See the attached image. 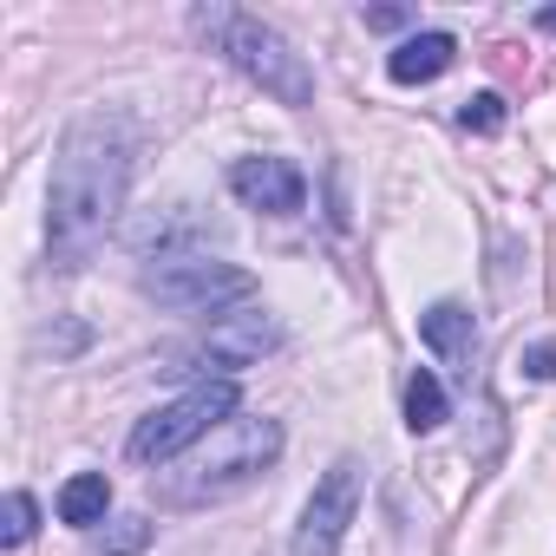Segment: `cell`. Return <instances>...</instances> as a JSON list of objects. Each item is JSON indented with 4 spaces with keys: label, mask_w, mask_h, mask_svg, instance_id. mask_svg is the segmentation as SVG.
Here are the masks:
<instances>
[{
    "label": "cell",
    "mask_w": 556,
    "mask_h": 556,
    "mask_svg": "<svg viewBox=\"0 0 556 556\" xmlns=\"http://www.w3.org/2000/svg\"><path fill=\"white\" fill-rule=\"evenodd\" d=\"M458 125L478 131V138H497V131H504V99H497V92H471V99L458 105Z\"/></svg>",
    "instance_id": "4fadbf2b"
},
{
    "label": "cell",
    "mask_w": 556,
    "mask_h": 556,
    "mask_svg": "<svg viewBox=\"0 0 556 556\" xmlns=\"http://www.w3.org/2000/svg\"><path fill=\"white\" fill-rule=\"evenodd\" d=\"M354 504H361V465L341 458V465L315 484V497H308V510H302L295 556H341V536H348V523H354Z\"/></svg>",
    "instance_id": "8992f818"
},
{
    "label": "cell",
    "mask_w": 556,
    "mask_h": 556,
    "mask_svg": "<svg viewBox=\"0 0 556 556\" xmlns=\"http://www.w3.org/2000/svg\"><path fill=\"white\" fill-rule=\"evenodd\" d=\"M125 184H131V125L112 112L79 118L60 138L53 190H47V242L60 268H79L92 255V242L112 229L125 203Z\"/></svg>",
    "instance_id": "6da1fadb"
},
{
    "label": "cell",
    "mask_w": 556,
    "mask_h": 556,
    "mask_svg": "<svg viewBox=\"0 0 556 556\" xmlns=\"http://www.w3.org/2000/svg\"><path fill=\"white\" fill-rule=\"evenodd\" d=\"M275 452H282V426H275V419H229V426H216L203 445H190L177 471L157 478V497H164V504H210V497H229V491H242L255 471H268Z\"/></svg>",
    "instance_id": "7a4b0ae2"
},
{
    "label": "cell",
    "mask_w": 556,
    "mask_h": 556,
    "mask_svg": "<svg viewBox=\"0 0 556 556\" xmlns=\"http://www.w3.org/2000/svg\"><path fill=\"white\" fill-rule=\"evenodd\" d=\"M229 190L249 210H262V216H295L308 203V177L289 157H236L229 164Z\"/></svg>",
    "instance_id": "52a82bcc"
},
{
    "label": "cell",
    "mask_w": 556,
    "mask_h": 556,
    "mask_svg": "<svg viewBox=\"0 0 556 556\" xmlns=\"http://www.w3.org/2000/svg\"><path fill=\"white\" fill-rule=\"evenodd\" d=\"M0 536H8V543H27V536H34V497H27V491L8 497V523H0Z\"/></svg>",
    "instance_id": "9a60e30c"
},
{
    "label": "cell",
    "mask_w": 556,
    "mask_h": 556,
    "mask_svg": "<svg viewBox=\"0 0 556 556\" xmlns=\"http://www.w3.org/2000/svg\"><path fill=\"white\" fill-rule=\"evenodd\" d=\"M229 419H236V387L229 380H197L190 393H177L170 406H157L151 419H138V432H131L125 452L138 465H170V458H184L190 445H203Z\"/></svg>",
    "instance_id": "277c9868"
},
{
    "label": "cell",
    "mask_w": 556,
    "mask_h": 556,
    "mask_svg": "<svg viewBox=\"0 0 556 556\" xmlns=\"http://www.w3.org/2000/svg\"><path fill=\"white\" fill-rule=\"evenodd\" d=\"M275 341V321L268 315H229V321H216L197 348H190V361H197V374L210 380V367H249V361H262Z\"/></svg>",
    "instance_id": "ba28073f"
},
{
    "label": "cell",
    "mask_w": 556,
    "mask_h": 556,
    "mask_svg": "<svg viewBox=\"0 0 556 556\" xmlns=\"http://www.w3.org/2000/svg\"><path fill=\"white\" fill-rule=\"evenodd\" d=\"M144 295L177 308V315H216L223 302H242L255 295V275L249 268H229V262H203V255H164L151 275H144Z\"/></svg>",
    "instance_id": "5b68a950"
},
{
    "label": "cell",
    "mask_w": 556,
    "mask_h": 556,
    "mask_svg": "<svg viewBox=\"0 0 556 556\" xmlns=\"http://www.w3.org/2000/svg\"><path fill=\"white\" fill-rule=\"evenodd\" d=\"M523 374H530V380H556V341L530 348V354H523Z\"/></svg>",
    "instance_id": "2e32d148"
},
{
    "label": "cell",
    "mask_w": 556,
    "mask_h": 556,
    "mask_svg": "<svg viewBox=\"0 0 556 556\" xmlns=\"http://www.w3.org/2000/svg\"><path fill=\"white\" fill-rule=\"evenodd\" d=\"M190 21H197V34H203L242 79H255L268 99H282V105H308V99H315L308 60H302L282 34H275V27H262V21H249V14H236V8H197Z\"/></svg>",
    "instance_id": "3957f363"
},
{
    "label": "cell",
    "mask_w": 556,
    "mask_h": 556,
    "mask_svg": "<svg viewBox=\"0 0 556 556\" xmlns=\"http://www.w3.org/2000/svg\"><path fill=\"white\" fill-rule=\"evenodd\" d=\"M144 543H151V523L144 517H118V530L105 536V556H138Z\"/></svg>",
    "instance_id": "5bb4252c"
},
{
    "label": "cell",
    "mask_w": 556,
    "mask_h": 556,
    "mask_svg": "<svg viewBox=\"0 0 556 556\" xmlns=\"http://www.w3.org/2000/svg\"><path fill=\"white\" fill-rule=\"evenodd\" d=\"M419 341H426L445 367H465L471 348H478V328H471V315H465L458 302H439V308L419 315Z\"/></svg>",
    "instance_id": "30bf717a"
},
{
    "label": "cell",
    "mask_w": 556,
    "mask_h": 556,
    "mask_svg": "<svg viewBox=\"0 0 556 556\" xmlns=\"http://www.w3.org/2000/svg\"><path fill=\"white\" fill-rule=\"evenodd\" d=\"M406 21H413L406 8H374V14H367V27H374V34H393V27H406Z\"/></svg>",
    "instance_id": "e0dca14e"
},
{
    "label": "cell",
    "mask_w": 556,
    "mask_h": 556,
    "mask_svg": "<svg viewBox=\"0 0 556 556\" xmlns=\"http://www.w3.org/2000/svg\"><path fill=\"white\" fill-rule=\"evenodd\" d=\"M536 27H543V34H556V8H543V14H536Z\"/></svg>",
    "instance_id": "ac0fdd59"
},
{
    "label": "cell",
    "mask_w": 556,
    "mask_h": 556,
    "mask_svg": "<svg viewBox=\"0 0 556 556\" xmlns=\"http://www.w3.org/2000/svg\"><path fill=\"white\" fill-rule=\"evenodd\" d=\"M406 426H413V432H432V426H445V387H439L426 367L406 380Z\"/></svg>",
    "instance_id": "7c38bea8"
},
{
    "label": "cell",
    "mask_w": 556,
    "mask_h": 556,
    "mask_svg": "<svg viewBox=\"0 0 556 556\" xmlns=\"http://www.w3.org/2000/svg\"><path fill=\"white\" fill-rule=\"evenodd\" d=\"M105 504H112L105 471H79V478L60 484V523H73V530H92V523L105 517Z\"/></svg>",
    "instance_id": "8fae6325"
},
{
    "label": "cell",
    "mask_w": 556,
    "mask_h": 556,
    "mask_svg": "<svg viewBox=\"0 0 556 556\" xmlns=\"http://www.w3.org/2000/svg\"><path fill=\"white\" fill-rule=\"evenodd\" d=\"M452 60H458V40H452V34H413V40L393 47L387 73H393L400 86H426V79H439Z\"/></svg>",
    "instance_id": "9c48e42d"
}]
</instances>
